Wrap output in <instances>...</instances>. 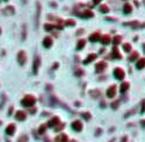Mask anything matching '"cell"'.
I'll use <instances>...</instances> for the list:
<instances>
[{"label":"cell","instance_id":"5b68a950","mask_svg":"<svg viewBox=\"0 0 145 142\" xmlns=\"http://www.w3.org/2000/svg\"><path fill=\"white\" fill-rule=\"evenodd\" d=\"M78 15L81 16L82 19H91L94 16V13L92 11H88V9H87V11H84L82 13H78Z\"/></svg>","mask_w":145,"mask_h":142},{"label":"cell","instance_id":"d6a6232c","mask_svg":"<svg viewBox=\"0 0 145 142\" xmlns=\"http://www.w3.org/2000/svg\"><path fill=\"white\" fill-rule=\"evenodd\" d=\"M26 39V26H23V28H22V40Z\"/></svg>","mask_w":145,"mask_h":142},{"label":"cell","instance_id":"8fae6325","mask_svg":"<svg viewBox=\"0 0 145 142\" xmlns=\"http://www.w3.org/2000/svg\"><path fill=\"white\" fill-rule=\"evenodd\" d=\"M15 118L19 121H23V120H26V113L23 111H18L16 114H15Z\"/></svg>","mask_w":145,"mask_h":142},{"label":"cell","instance_id":"5bb4252c","mask_svg":"<svg viewBox=\"0 0 145 142\" xmlns=\"http://www.w3.org/2000/svg\"><path fill=\"white\" fill-rule=\"evenodd\" d=\"M100 41L102 42L103 46H108V44L112 42V39H110V36H108V35H103V36H101Z\"/></svg>","mask_w":145,"mask_h":142},{"label":"cell","instance_id":"f546056e","mask_svg":"<svg viewBox=\"0 0 145 142\" xmlns=\"http://www.w3.org/2000/svg\"><path fill=\"white\" fill-rule=\"evenodd\" d=\"M27 141H28V136H27V135H22V136L18 140V142H27Z\"/></svg>","mask_w":145,"mask_h":142},{"label":"cell","instance_id":"ffe728a7","mask_svg":"<svg viewBox=\"0 0 145 142\" xmlns=\"http://www.w3.org/2000/svg\"><path fill=\"white\" fill-rule=\"evenodd\" d=\"M130 87V85H129V83H126V81H124V83L121 84V87H120V90H121V93H124L128 88Z\"/></svg>","mask_w":145,"mask_h":142},{"label":"cell","instance_id":"8992f818","mask_svg":"<svg viewBox=\"0 0 145 142\" xmlns=\"http://www.w3.org/2000/svg\"><path fill=\"white\" fill-rule=\"evenodd\" d=\"M106 68H107V64H106L105 62L98 63V64L95 65V71H96V73H101L102 71H105Z\"/></svg>","mask_w":145,"mask_h":142},{"label":"cell","instance_id":"d590c367","mask_svg":"<svg viewBox=\"0 0 145 142\" xmlns=\"http://www.w3.org/2000/svg\"><path fill=\"white\" fill-rule=\"evenodd\" d=\"M99 94H100V93H99V91H98V90L93 91V93H92V95H93V97H99Z\"/></svg>","mask_w":145,"mask_h":142},{"label":"cell","instance_id":"7a4b0ae2","mask_svg":"<svg viewBox=\"0 0 145 142\" xmlns=\"http://www.w3.org/2000/svg\"><path fill=\"white\" fill-rule=\"evenodd\" d=\"M114 76H115V78L118 79V80L123 79L124 76H125V73H124V70L121 69V68H116V69L114 70Z\"/></svg>","mask_w":145,"mask_h":142},{"label":"cell","instance_id":"7402d4cb","mask_svg":"<svg viewBox=\"0 0 145 142\" xmlns=\"http://www.w3.org/2000/svg\"><path fill=\"white\" fill-rule=\"evenodd\" d=\"M85 44H86V41L85 40H79L77 43V49L78 50H80V49H82L85 47Z\"/></svg>","mask_w":145,"mask_h":142},{"label":"cell","instance_id":"4fadbf2b","mask_svg":"<svg viewBox=\"0 0 145 142\" xmlns=\"http://www.w3.org/2000/svg\"><path fill=\"white\" fill-rule=\"evenodd\" d=\"M100 39H101V35L99 33H93L89 36V41L91 42H98V41H100Z\"/></svg>","mask_w":145,"mask_h":142},{"label":"cell","instance_id":"603a6c76","mask_svg":"<svg viewBox=\"0 0 145 142\" xmlns=\"http://www.w3.org/2000/svg\"><path fill=\"white\" fill-rule=\"evenodd\" d=\"M138 56H139V55H138L137 51H133V53L129 56V59H130V62H133V61H136L138 58Z\"/></svg>","mask_w":145,"mask_h":142},{"label":"cell","instance_id":"4316f807","mask_svg":"<svg viewBox=\"0 0 145 142\" xmlns=\"http://www.w3.org/2000/svg\"><path fill=\"white\" fill-rule=\"evenodd\" d=\"M64 127H65V125H64V123H57V125L55 126V129H56L57 132H59V130H62Z\"/></svg>","mask_w":145,"mask_h":142},{"label":"cell","instance_id":"f35d334b","mask_svg":"<svg viewBox=\"0 0 145 142\" xmlns=\"http://www.w3.org/2000/svg\"><path fill=\"white\" fill-rule=\"evenodd\" d=\"M0 34H1V29H0Z\"/></svg>","mask_w":145,"mask_h":142},{"label":"cell","instance_id":"ba28073f","mask_svg":"<svg viewBox=\"0 0 145 142\" xmlns=\"http://www.w3.org/2000/svg\"><path fill=\"white\" fill-rule=\"evenodd\" d=\"M72 128L75 130V132H80V130L82 129V123H81V121L77 120V121H74V122H72Z\"/></svg>","mask_w":145,"mask_h":142},{"label":"cell","instance_id":"cb8c5ba5","mask_svg":"<svg viewBox=\"0 0 145 142\" xmlns=\"http://www.w3.org/2000/svg\"><path fill=\"white\" fill-rule=\"evenodd\" d=\"M4 13H5V14H13V13H14V8H13L12 6L6 7V9H4Z\"/></svg>","mask_w":145,"mask_h":142},{"label":"cell","instance_id":"44dd1931","mask_svg":"<svg viewBox=\"0 0 145 142\" xmlns=\"http://www.w3.org/2000/svg\"><path fill=\"white\" fill-rule=\"evenodd\" d=\"M113 57H115V58H122V55L118 53V49H117V47H114V48H113Z\"/></svg>","mask_w":145,"mask_h":142},{"label":"cell","instance_id":"2e32d148","mask_svg":"<svg viewBox=\"0 0 145 142\" xmlns=\"http://www.w3.org/2000/svg\"><path fill=\"white\" fill-rule=\"evenodd\" d=\"M57 123H59V119L57 118V116H55V118H52L51 120L48 122V127H55Z\"/></svg>","mask_w":145,"mask_h":142},{"label":"cell","instance_id":"9a60e30c","mask_svg":"<svg viewBox=\"0 0 145 142\" xmlns=\"http://www.w3.org/2000/svg\"><path fill=\"white\" fill-rule=\"evenodd\" d=\"M43 46L45 47V48H50V47L52 46V39L49 36H47L44 40H43Z\"/></svg>","mask_w":145,"mask_h":142},{"label":"cell","instance_id":"e575fe53","mask_svg":"<svg viewBox=\"0 0 145 142\" xmlns=\"http://www.w3.org/2000/svg\"><path fill=\"white\" fill-rule=\"evenodd\" d=\"M118 100H116V101H114V102H113V104H112V107H113V108H117V106H118Z\"/></svg>","mask_w":145,"mask_h":142},{"label":"cell","instance_id":"7c38bea8","mask_svg":"<svg viewBox=\"0 0 145 142\" xmlns=\"http://www.w3.org/2000/svg\"><path fill=\"white\" fill-rule=\"evenodd\" d=\"M55 142H69V137L66 134H61L56 137Z\"/></svg>","mask_w":145,"mask_h":142},{"label":"cell","instance_id":"277c9868","mask_svg":"<svg viewBox=\"0 0 145 142\" xmlns=\"http://www.w3.org/2000/svg\"><path fill=\"white\" fill-rule=\"evenodd\" d=\"M40 64H41V58L40 56H36L34 58V64H33V72L34 73H37L38 72V68H40Z\"/></svg>","mask_w":145,"mask_h":142},{"label":"cell","instance_id":"e0dca14e","mask_svg":"<svg viewBox=\"0 0 145 142\" xmlns=\"http://www.w3.org/2000/svg\"><path fill=\"white\" fill-rule=\"evenodd\" d=\"M132 12V6L130 4H125L123 6V13L124 14H130Z\"/></svg>","mask_w":145,"mask_h":142},{"label":"cell","instance_id":"484cf974","mask_svg":"<svg viewBox=\"0 0 145 142\" xmlns=\"http://www.w3.org/2000/svg\"><path fill=\"white\" fill-rule=\"evenodd\" d=\"M120 42H121V36H115V37H114V40H113V43H114V46H115V47L118 46Z\"/></svg>","mask_w":145,"mask_h":142},{"label":"cell","instance_id":"f1b7e54d","mask_svg":"<svg viewBox=\"0 0 145 142\" xmlns=\"http://www.w3.org/2000/svg\"><path fill=\"white\" fill-rule=\"evenodd\" d=\"M123 49H124V51L129 53V51L131 50V46H130L129 43H125V44H123Z\"/></svg>","mask_w":145,"mask_h":142},{"label":"cell","instance_id":"4dcf8cb0","mask_svg":"<svg viewBox=\"0 0 145 142\" xmlns=\"http://www.w3.org/2000/svg\"><path fill=\"white\" fill-rule=\"evenodd\" d=\"M65 26H75V21H73V20L65 21Z\"/></svg>","mask_w":145,"mask_h":142},{"label":"cell","instance_id":"9c48e42d","mask_svg":"<svg viewBox=\"0 0 145 142\" xmlns=\"http://www.w3.org/2000/svg\"><path fill=\"white\" fill-rule=\"evenodd\" d=\"M124 25H128L132 28H139V27L143 28L144 27V23H139L138 21H131V22H126V23H124Z\"/></svg>","mask_w":145,"mask_h":142},{"label":"cell","instance_id":"836d02e7","mask_svg":"<svg viewBox=\"0 0 145 142\" xmlns=\"http://www.w3.org/2000/svg\"><path fill=\"white\" fill-rule=\"evenodd\" d=\"M82 116H84L86 120H89V119H91V114L89 113H82Z\"/></svg>","mask_w":145,"mask_h":142},{"label":"cell","instance_id":"52a82bcc","mask_svg":"<svg viewBox=\"0 0 145 142\" xmlns=\"http://www.w3.org/2000/svg\"><path fill=\"white\" fill-rule=\"evenodd\" d=\"M115 94H116V86L115 85L109 86L108 90H107V97L108 98H114Z\"/></svg>","mask_w":145,"mask_h":142},{"label":"cell","instance_id":"1f68e13d","mask_svg":"<svg viewBox=\"0 0 145 142\" xmlns=\"http://www.w3.org/2000/svg\"><path fill=\"white\" fill-rule=\"evenodd\" d=\"M45 128H47V125H42L40 127V129H38V133H40V134H43V133L45 132Z\"/></svg>","mask_w":145,"mask_h":142},{"label":"cell","instance_id":"ab89813d","mask_svg":"<svg viewBox=\"0 0 145 142\" xmlns=\"http://www.w3.org/2000/svg\"><path fill=\"white\" fill-rule=\"evenodd\" d=\"M72 142H77V141H72Z\"/></svg>","mask_w":145,"mask_h":142},{"label":"cell","instance_id":"d4e9b609","mask_svg":"<svg viewBox=\"0 0 145 142\" xmlns=\"http://www.w3.org/2000/svg\"><path fill=\"white\" fill-rule=\"evenodd\" d=\"M100 11L102 12V13H108V12H109V8H108L107 5H101V6H100Z\"/></svg>","mask_w":145,"mask_h":142},{"label":"cell","instance_id":"ac0fdd59","mask_svg":"<svg viewBox=\"0 0 145 142\" xmlns=\"http://www.w3.org/2000/svg\"><path fill=\"white\" fill-rule=\"evenodd\" d=\"M96 58V55L95 54H91V55L88 56V57L86 58V59L84 61V64H88V63H91V62H93L94 59Z\"/></svg>","mask_w":145,"mask_h":142},{"label":"cell","instance_id":"83f0119b","mask_svg":"<svg viewBox=\"0 0 145 142\" xmlns=\"http://www.w3.org/2000/svg\"><path fill=\"white\" fill-rule=\"evenodd\" d=\"M54 27H55V26L49 25V23H45V25H44V29H45V30H48V32L52 30V29H54Z\"/></svg>","mask_w":145,"mask_h":142},{"label":"cell","instance_id":"74e56055","mask_svg":"<svg viewBox=\"0 0 145 142\" xmlns=\"http://www.w3.org/2000/svg\"><path fill=\"white\" fill-rule=\"evenodd\" d=\"M100 1H101V0H93V2H94V4H96V5H98Z\"/></svg>","mask_w":145,"mask_h":142},{"label":"cell","instance_id":"30bf717a","mask_svg":"<svg viewBox=\"0 0 145 142\" xmlns=\"http://www.w3.org/2000/svg\"><path fill=\"white\" fill-rule=\"evenodd\" d=\"M15 133V125L14 123H11V125L7 126V128H6V134L7 135H14Z\"/></svg>","mask_w":145,"mask_h":142},{"label":"cell","instance_id":"6da1fadb","mask_svg":"<svg viewBox=\"0 0 145 142\" xmlns=\"http://www.w3.org/2000/svg\"><path fill=\"white\" fill-rule=\"evenodd\" d=\"M35 102H36V98L34 97V95H31V94H28L22 99L21 104L23 105V106H26V107H30V106H33Z\"/></svg>","mask_w":145,"mask_h":142},{"label":"cell","instance_id":"d6986e66","mask_svg":"<svg viewBox=\"0 0 145 142\" xmlns=\"http://www.w3.org/2000/svg\"><path fill=\"white\" fill-rule=\"evenodd\" d=\"M145 65V59L144 58H139V59L137 61V64H136V68L137 69H143Z\"/></svg>","mask_w":145,"mask_h":142},{"label":"cell","instance_id":"8d00e7d4","mask_svg":"<svg viewBox=\"0 0 145 142\" xmlns=\"http://www.w3.org/2000/svg\"><path fill=\"white\" fill-rule=\"evenodd\" d=\"M75 74H77V76H81V74H82V71H80V70H78V71H77V73H75Z\"/></svg>","mask_w":145,"mask_h":142},{"label":"cell","instance_id":"3957f363","mask_svg":"<svg viewBox=\"0 0 145 142\" xmlns=\"http://www.w3.org/2000/svg\"><path fill=\"white\" fill-rule=\"evenodd\" d=\"M27 61V55L24 51H19V54H18V62H19L20 65H24V63H26Z\"/></svg>","mask_w":145,"mask_h":142}]
</instances>
